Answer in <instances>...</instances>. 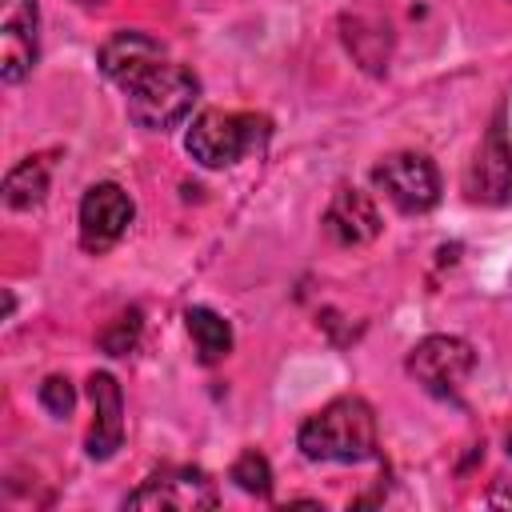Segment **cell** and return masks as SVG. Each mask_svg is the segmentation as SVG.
Listing matches in <instances>:
<instances>
[{
	"label": "cell",
	"instance_id": "1",
	"mask_svg": "<svg viewBox=\"0 0 512 512\" xmlns=\"http://www.w3.org/2000/svg\"><path fill=\"white\" fill-rule=\"evenodd\" d=\"M300 452L324 464H360L376 456V416L368 400L340 396L300 424Z\"/></svg>",
	"mask_w": 512,
	"mask_h": 512
},
{
	"label": "cell",
	"instance_id": "2",
	"mask_svg": "<svg viewBox=\"0 0 512 512\" xmlns=\"http://www.w3.org/2000/svg\"><path fill=\"white\" fill-rule=\"evenodd\" d=\"M124 92H128V116L144 132H168L192 112L200 96V80L184 64L160 60L148 72H140Z\"/></svg>",
	"mask_w": 512,
	"mask_h": 512
},
{
	"label": "cell",
	"instance_id": "3",
	"mask_svg": "<svg viewBox=\"0 0 512 512\" xmlns=\"http://www.w3.org/2000/svg\"><path fill=\"white\" fill-rule=\"evenodd\" d=\"M268 136V120L264 116H248V112H220L208 108L192 120L188 128V156L200 160L204 168H232L236 160H244L252 148H260Z\"/></svg>",
	"mask_w": 512,
	"mask_h": 512
},
{
	"label": "cell",
	"instance_id": "4",
	"mask_svg": "<svg viewBox=\"0 0 512 512\" xmlns=\"http://www.w3.org/2000/svg\"><path fill=\"white\" fill-rule=\"evenodd\" d=\"M472 368H476V352L460 336H424L408 352V372L416 376V384H424V392H432L440 400H456V392L472 376Z\"/></svg>",
	"mask_w": 512,
	"mask_h": 512
},
{
	"label": "cell",
	"instance_id": "5",
	"mask_svg": "<svg viewBox=\"0 0 512 512\" xmlns=\"http://www.w3.org/2000/svg\"><path fill=\"white\" fill-rule=\"evenodd\" d=\"M216 504L220 492L200 468H160L124 500V508H144V512H204Z\"/></svg>",
	"mask_w": 512,
	"mask_h": 512
},
{
	"label": "cell",
	"instance_id": "6",
	"mask_svg": "<svg viewBox=\"0 0 512 512\" xmlns=\"http://www.w3.org/2000/svg\"><path fill=\"white\" fill-rule=\"evenodd\" d=\"M372 180H376V188H380L400 212H408V216L428 212V208L440 200V172H436V164H432L428 156H420V152H396V156H388L384 164H376Z\"/></svg>",
	"mask_w": 512,
	"mask_h": 512
},
{
	"label": "cell",
	"instance_id": "7",
	"mask_svg": "<svg viewBox=\"0 0 512 512\" xmlns=\"http://www.w3.org/2000/svg\"><path fill=\"white\" fill-rule=\"evenodd\" d=\"M132 212H136V204L120 184H112V180L92 184L80 200V244L88 252H108L128 232Z\"/></svg>",
	"mask_w": 512,
	"mask_h": 512
},
{
	"label": "cell",
	"instance_id": "8",
	"mask_svg": "<svg viewBox=\"0 0 512 512\" xmlns=\"http://www.w3.org/2000/svg\"><path fill=\"white\" fill-rule=\"evenodd\" d=\"M464 192H468L472 204H492V208L512 200V140L504 136L500 120L480 140L476 160L464 176Z\"/></svg>",
	"mask_w": 512,
	"mask_h": 512
},
{
	"label": "cell",
	"instance_id": "9",
	"mask_svg": "<svg viewBox=\"0 0 512 512\" xmlns=\"http://www.w3.org/2000/svg\"><path fill=\"white\" fill-rule=\"evenodd\" d=\"M36 64V0H0V76L20 84Z\"/></svg>",
	"mask_w": 512,
	"mask_h": 512
},
{
	"label": "cell",
	"instance_id": "10",
	"mask_svg": "<svg viewBox=\"0 0 512 512\" xmlns=\"http://www.w3.org/2000/svg\"><path fill=\"white\" fill-rule=\"evenodd\" d=\"M92 396V432H88V456L108 460L124 444V396L112 372H92L88 380Z\"/></svg>",
	"mask_w": 512,
	"mask_h": 512
},
{
	"label": "cell",
	"instance_id": "11",
	"mask_svg": "<svg viewBox=\"0 0 512 512\" xmlns=\"http://www.w3.org/2000/svg\"><path fill=\"white\" fill-rule=\"evenodd\" d=\"M160 60H164V44L148 32H136V28H124L100 44V72L120 88H128L140 72H148Z\"/></svg>",
	"mask_w": 512,
	"mask_h": 512
},
{
	"label": "cell",
	"instance_id": "12",
	"mask_svg": "<svg viewBox=\"0 0 512 512\" xmlns=\"http://www.w3.org/2000/svg\"><path fill=\"white\" fill-rule=\"evenodd\" d=\"M324 232L344 244V248H356V244H368L380 236V212L372 204L368 192L360 188H340L324 212Z\"/></svg>",
	"mask_w": 512,
	"mask_h": 512
},
{
	"label": "cell",
	"instance_id": "13",
	"mask_svg": "<svg viewBox=\"0 0 512 512\" xmlns=\"http://www.w3.org/2000/svg\"><path fill=\"white\" fill-rule=\"evenodd\" d=\"M184 328H188V336L196 344L200 364H220L232 352V328H228V320L220 312H212V308H188L184 312Z\"/></svg>",
	"mask_w": 512,
	"mask_h": 512
},
{
	"label": "cell",
	"instance_id": "14",
	"mask_svg": "<svg viewBox=\"0 0 512 512\" xmlns=\"http://www.w3.org/2000/svg\"><path fill=\"white\" fill-rule=\"evenodd\" d=\"M44 196H48V164H44L40 156L20 160V164L4 176V204H8V208L28 212V208H36Z\"/></svg>",
	"mask_w": 512,
	"mask_h": 512
},
{
	"label": "cell",
	"instance_id": "15",
	"mask_svg": "<svg viewBox=\"0 0 512 512\" xmlns=\"http://www.w3.org/2000/svg\"><path fill=\"white\" fill-rule=\"evenodd\" d=\"M228 476H232V480H236V488H244L248 496H260V500H268V496H272V464H268V456H264V452H256V448L240 452Z\"/></svg>",
	"mask_w": 512,
	"mask_h": 512
},
{
	"label": "cell",
	"instance_id": "16",
	"mask_svg": "<svg viewBox=\"0 0 512 512\" xmlns=\"http://www.w3.org/2000/svg\"><path fill=\"white\" fill-rule=\"evenodd\" d=\"M136 340H140V312H136V308L124 312V316H116V320L100 332V348H104L108 356H124V352H132Z\"/></svg>",
	"mask_w": 512,
	"mask_h": 512
},
{
	"label": "cell",
	"instance_id": "17",
	"mask_svg": "<svg viewBox=\"0 0 512 512\" xmlns=\"http://www.w3.org/2000/svg\"><path fill=\"white\" fill-rule=\"evenodd\" d=\"M40 404L52 412V416H68L72 404H76V388L68 384V376H48L40 384Z\"/></svg>",
	"mask_w": 512,
	"mask_h": 512
},
{
	"label": "cell",
	"instance_id": "18",
	"mask_svg": "<svg viewBox=\"0 0 512 512\" xmlns=\"http://www.w3.org/2000/svg\"><path fill=\"white\" fill-rule=\"evenodd\" d=\"M488 504H508V508H512V480H500V484L492 488Z\"/></svg>",
	"mask_w": 512,
	"mask_h": 512
},
{
	"label": "cell",
	"instance_id": "19",
	"mask_svg": "<svg viewBox=\"0 0 512 512\" xmlns=\"http://www.w3.org/2000/svg\"><path fill=\"white\" fill-rule=\"evenodd\" d=\"M76 4H104V0H76Z\"/></svg>",
	"mask_w": 512,
	"mask_h": 512
},
{
	"label": "cell",
	"instance_id": "20",
	"mask_svg": "<svg viewBox=\"0 0 512 512\" xmlns=\"http://www.w3.org/2000/svg\"><path fill=\"white\" fill-rule=\"evenodd\" d=\"M508 452H512V440H508Z\"/></svg>",
	"mask_w": 512,
	"mask_h": 512
}]
</instances>
